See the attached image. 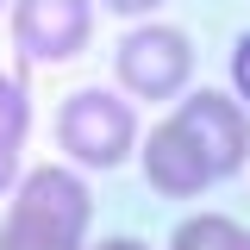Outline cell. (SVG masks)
<instances>
[{
    "label": "cell",
    "instance_id": "9",
    "mask_svg": "<svg viewBox=\"0 0 250 250\" xmlns=\"http://www.w3.org/2000/svg\"><path fill=\"white\" fill-rule=\"evenodd\" d=\"M25 131H31V100L19 88V75H0V156H19Z\"/></svg>",
    "mask_w": 250,
    "mask_h": 250
},
{
    "label": "cell",
    "instance_id": "4",
    "mask_svg": "<svg viewBox=\"0 0 250 250\" xmlns=\"http://www.w3.org/2000/svg\"><path fill=\"white\" fill-rule=\"evenodd\" d=\"M175 119H182L188 138L207 150L213 182H219V175H238V169L250 163V113L231 100V94H213V88L182 94V100H175Z\"/></svg>",
    "mask_w": 250,
    "mask_h": 250
},
{
    "label": "cell",
    "instance_id": "13",
    "mask_svg": "<svg viewBox=\"0 0 250 250\" xmlns=\"http://www.w3.org/2000/svg\"><path fill=\"white\" fill-rule=\"evenodd\" d=\"M13 175H19V156H0V194L13 188Z\"/></svg>",
    "mask_w": 250,
    "mask_h": 250
},
{
    "label": "cell",
    "instance_id": "2",
    "mask_svg": "<svg viewBox=\"0 0 250 250\" xmlns=\"http://www.w3.org/2000/svg\"><path fill=\"white\" fill-rule=\"evenodd\" d=\"M113 69H119V88L138 94V100H175L194 75V44L188 31L175 25H131L113 50Z\"/></svg>",
    "mask_w": 250,
    "mask_h": 250
},
{
    "label": "cell",
    "instance_id": "12",
    "mask_svg": "<svg viewBox=\"0 0 250 250\" xmlns=\"http://www.w3.org/2000/svg\"><path fill=\"white\" fill-rule=\"evenodd\" d=\"M88 250H150V244H138V238H100V244H88Z\"/></svg>",
    "mask_w": 250,
    "mask_h": 250
},
{
    "label": "cell",
    "instance_id": "6",
    "mask_svg": "<svg viewBox=\"0 0 250 250\" xmlns=\"http://www.w3.org/2000/svg\"><path fill=\"white\" fill-rule=\"evenodd\" d=\"M13 207H19V213H31V219H50V225H62V231H82V238H88L94 194H88V182H82L75 169L44 163V169H25V175H19Z\"/></svg>",
    "mask_w": 250,
    "mask_h": 250
},
{
    "label": "cell",
    "instance_id": "10",
    "mask_svg": "<svg viewBox=\"0 0 250 250\" xmlns=\"http://www.w3.org/2000/svg\"><path fill=\"white\" fill-rule=\"evenodd\" d=\"M231 88H238V106H250V31L231 44Z\"/></svg>",
    "mask_w": 250,
    "mask_h": 250
},
{
    "label": "cell",
    "instance_id": "14",
    "mask_svg": "<svg viewBox=\"0 0 250 250\" xmlns=\"http://www.w3.org/2000/svg\"><path fill=\"white\" fill-rule=\"evenodd\" d=\"M244 250H250V238H244Z\"/></svg>",
    "mask_w": 250,
    "mask_h": 250
},
{
    "label": "cell",
    "instance_id": "5",
    "mask_svg": "<svg viewBox=\"0 0 250 250\" xmlns=\"http://www.w3.org/2000/svg\"><path fill=\"white\" fill-rule=\"evenodd\" d=\"M138 163H144V182L163 194V200H194L200 188L213 182V163L207 150L188 138V125L169 113L163 125H150V138L138 144Z\"/></svg>",
    "mask_w": 250,
    "mask_h": 250
},
{
    "label": "cell",
    "instance_id": "8",
    "mask_svg": "<svg viewBox=\"0 0 250 250\" xmlns=\"http://www.w3.org/2000/svg\"><path fill=\"white\" fill-rule=\"evenodd\" d=\"M244 225L238 219H225V213H194L175 225V238H169V250H244Z\"/></svg>",
    "mask_w": 250,
    "mask_h": 250
},
{
    "label": "cell",
    "instance_id": "11",
    "mask_svg": "<svg viewBox=\"0 0 250 250\" xmlns=\"http://www.w3.org/2000/svg\"><path fill=\"white\" fill-rule=\"evenodd\" d=\"M106 13H125V19H138V13H150V6H163V0H100Z\"/></svg>",
    "mask_w": 250,
    "mask_h": 250
},
{
    "label": "cell",
    "instance_id": "1",
    "mask_svg": "<svg viewBox=\"0 0 250 250\" xmlns=\"http://www.w3.org/2000/svg\"><path fill=\"white\" fill-rule=\"evenodd\" d=\"M57 144L82 169H119L125 156L138 150V113L106 88H82V94H69L62 113H57Z\"/></svg>",
    "mask_w": 250,
    "mask_h": 250
},
{
    "label": "cell",
    "instance_id": "7",
    "mask_svg": "<svg viewBox=\"0 0 250 250\" xmlns=\"http://www.w3.org/2000/svg\"><path fill=\"white\" fill-rule=\"evenodd\" d=\"M0 250H88V238H82V231H62L50 219H31V213H19V207H6Z\"/></svg>",
    "mask_w": 250,
    "mask_h": 250
},
{
    "label": "cell",
    "instance_id": "3",
    "mask_svg": "<svg viewBox=\"0 0 250 250\" xmlns=\"http://www.w3.org/2000/svg\"><path fill=\"white\" fill-rule=\"evenodd\" d=\"M94 0H13V44L25 62H69L88 50Z\"/></svg>",
    "mask_w": 250,
    "mask_h": 250
}]
</instances>
